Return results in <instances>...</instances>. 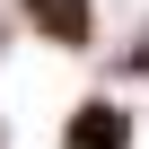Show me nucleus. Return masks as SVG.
<instances>
[{
	"instance_id": "nucleus-1",
	"label": "nucleus",
	"mask_w": 149,
	"mask_h": 149,
	"mask_svg": "<svg viewBox=\"0 0 149 149\" xmlns=\"http://www.w3.org/2000/svg\"><path fill=\"white\" fill-rule=\"evenodd\" d=\"M61 149H132V123H123L114 105H79L70 132H61Z\"/></svg>"
},
{
	"instance_id": "nucleus-2",
	"label": "nucleus",
	"mask_w": 149,
	"mask_h": 149,
	"mask_svg": "<svg viewBox=\"0 0 149 149\" xmlns=\"http://www.w3.org/2000/svg\"><path fill=\"white\" fill-rule=\"evenodd\" d=\"M26 18H35L53 44H88V0H26Z\"/></svg>"
},
{
	"instance_id": "nucleus-3",
	"label": "nucleus",
	"mask_w": 149,
	"mask_h": 149,
	"mask_svg": "<svg viewBox=\"0 0 149 149\" xmlns=\"http://www.w3.org/2000/svg\"><path fill=\"white\" fill-rule=\"evenodd\" d=\"M132 61H149V53H132Z\"/></svg>"
}]
</instances>
